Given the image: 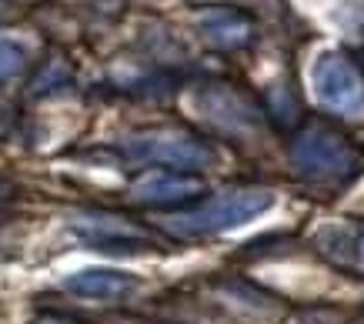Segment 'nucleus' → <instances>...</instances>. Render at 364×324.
I'll return each mask as SVG.
<instances>
[{
	"mask_svg": "<svg viewBox=\"0 0 364 324\" xmlns=\"http://www.w3.org/2000/svg\"><path fill=\"white\" fill-rule=\"evenodd\" d=\"M274 207V194L264 188H234L221 190L208 201L194 204L188 211H177L161 217V231H167L171 237L181 241H194V237H210V234H224L231 227L261 217L264 211Z\"/></svg>",
	"mask_w": 364,
	"mask_h": 324,
	"instance_id": "1",
	"label": "nucleus"
},
{
	"mask_svg": "<svg viewBox=\"0 0 364 324\" xmlns=\"http://www.w3.org/2000/svg\"><path fill=\"white\" fill-rule=\"evenodd\" d=\"M361 151L328 124H304L291 141V168L308 184H348L361 174Z\"/></svg>",
	"mask_w": 364,
	"mask_h": 324,
	"instance_id": "2",
	"label": "nucleus"
},
{
	"mask_svg": "<svg viewBox=\"0 0 364 324\" xmlns=\"http://www.w3.org/2000/svg\"><path fill=\"white\" fill-rule=\"evenodd\" d=\"M117 151L124 161H134V164H164L177 171L210 168L218 161L208 141H198L181 131H141V134L124 137Z\"/></svg>",
	"mask_w": 364,
	"mask_h": 324,
	"instance_id": "3",
	"label": "nucleus"
},
{
	"mask_svg": "<svg viewBox=\"0 0 364 324\" xmlns=\"http://www.w3.org/2000/svg\"><path fill=\"white\" fill-rule=\"evenodd\" d=\"M67 227L87 247L104 251V254H141V251L154 247V241H151V234L144 227H137L127 217H117V214H107V211L67 214Z\"/></svg>",
	"mask_w": 364,
	"mask_h": 324,
	"instance_id": "4",
	"label": "nucleus"
},
{
	"mask_svg": "<svg viewBox=\"0 0 364 324\" xmlns=\"http://www.w3.org/2000/svg\"><path fill=\"white\" fill-rule=\"evenodd\" d=\"M311 87L328 111H358L364 104V74L344 54H321L311 70Z\"/></svg>",
	"mask_w": 364,
	"mask_h": 324,
	"instance_id": "5",
	"label": "nucleus"
},
{
	"mask_svg": "<svg viewBox=\"0 0 364 324\" xmlns=\"http://www.w3.org/2000/svg\"><path fill=\"white\" fill-rule=\"evenodd\" d=\"M198 111L208 117L210 124H218L228 134H251L257 131V111L254 104H247L237 90L214 84L198 94Z\"/></svg>",
	"mask_w": 364,
	"mask_h": 324,
	"instance_id": "6",
	"label": "nucleus"
},
{
	"mask_svg": "<svg viewBox=\"0 0 364 324\" xmlns=\"http://www.w3.org/2000/svg\"><path fill=\"white\" fill-rule=\"evenodd\" d=\"M204 194V184L198 178H184V174H171V171H157L147 174L131 188V198L147 207H177V204L198 201Z\"/></svg>",
	"mask_w": 364,
	"mask_h": 324,
	"instance_id": "7",
	"label": "nucleus"
},
{
	"mask_svg": "<svg viewBox=\"0 0 364 324\" xmlns=\"http://www.w3.org/2000/svg\"><path fill=\"white\" fill-rule=\"evenodd\" d=\"M137 284L141 281L134 274L114 268H84L64 278V291L77 294V298H94V301H121L137 291Z\"/></svg>",
	"mask_w": 364,
	"mask_h": 324,
	"instance_id": "8",
	"label": "nucleus"
},
{
	"mask_svg": "<svg viewBox=\"0 0 364 324\" xmlns=\"http://www.w3.org/2000/svg\"><path fill=\"white\" fill-rule=\"evenodd\" d=\"M198 27H200V34H204V40H210L214 47H228V50L244 47L251 40V21L241 11H228V7L200 14Z\"/></svg>",
	"mask_w": 364,
	"mask_h": 324,
	"instance_id": "9",
	"label": "nucleus"
},
{
	"mask_svg": "<svg viewBox=\"0 0 364 324\" xmlns=\"http://www.w3.org/2000/svg\"><path fill=\"white\" fill-rule=\"evenodd\" d=\"M318 241H331V247H324L331 257L344 261V254H351V264L364 271V224L358 227H324Z\"/></svg>",
	"mask_w": 364,
	"mask_h": 324,
	"instance_id": "10",
	"label": "nucleus"
},
{
	"mask_svg": "<svg viewBox=\"0 0 364 324\" xmlns=\"http://www.w3.org/2000/svg\"><path fill=\"white\" fill-rule=\"evenodd\" d=\"M23 68H27L23 44H17L11 37H0V77H17Z\"/></svg>",
	"mask_w": 364,
	"mask_h": 324,
	"instance_id": "11",
	"label": "nucleus"
},
{
	"mask_svg": "<svg viewBox=\"0 0 364 324\" xmlns=\"http://www.w3.org/2000/svg\"><path fill=\"white\" fill-rule=\"evenodd\" d=\"M267 101H271V114H274V117H277V111H284L281 127H291V124L301 121V107H298V101L291 97V90H287V87L274 84V87L267 90Z\"/></svg>",
	"mask_w": 364,
	"mask_h": 324,
	"instance_id": "12",
	"label": "nucleus"
},
{
	"mask_svg": "<svg viewBox=\"0 0 364 324\" xmlns=\"http://www.w3.org/2000/svg\"><path fill=\"white\" fill-rule=\"evenodd\" d=\"M348 314L338 311V308H308V311L298 314L294 324H344Z\"/></svg>",
	"mask_w": 364,
	"mask_h": 324,
	"instance_id": "13",
	"label": "nucleus"
},
{
	"mask_svg": "<svg viewBox=\"0 0 364 324\" xmlns=\"http://www.w3.org/2000/svg\"><path fill=\"white\" fill-rule=\"evenodd\" d=\"M7 114H11V111H7V104H4V101H0V124H4V121H7Z\"/></svg>",
	"mask_w": 364,
	"mask_h": 324,
	"instance_id": "14",
	"label": "nucleus"
},
{
	"mask_svg": "<svg viewBox=\"0 0 364 324\" xmlns=\"http://www.w3.org/2000/svg\"><path fill=\"white\" fill-rule=\"evenodd\" d=\"M0 17H4V7H0Z\"/></svg>",
	"mask_w": 364,
	"mask_h": 324,
	"instance_id": "15",
	"label": "nucleus"
}]
</instances>
